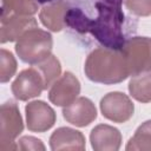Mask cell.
Masks as SVG:
<instances>
[{
	"instance_id": "6da1fadb",
	"label": "cell",
	"mask_w": 151,
	"mask_h": 151,
	"mask_svg": "<svg viewBox=\"0 0 151 151\" xmlns=\"http://www.w3.org/2000/svg\"><path fill=\"white\" fill-rule=\"evenodd\" d=\"M123 0H97L94 6L98 15L91 20L88 33L104 47L122 50L125 37L123 32Z\"/></svg>"
},
{
	"instance_id": "7a4b0ae2",
	"label": "cell",
	"mask_w": 151,
	"mask_h": 151,
	"mask_svg": "<svg viewBox=\"0 0 151 151\" xmlns=\"http://www.w3.org/2000/svg\"><path fill=\"white\" fill-rule=\"evenodd\" d=\"M84 71L91 81L105 85L122 83L130 76L122 50L104 46L93 50L87 55Z\"/></svg>"
},
{
	"instance_id": "3957f363",
	"label": "cell",
	"mask_w": 151,
	"mask_h": 151,
	"mask_svg": "<svg viewBox=\"0 0 151 151\" xmlns=\"http://www.w3.org/2000/svg\"><path fill=\"white\" fill-rule=\"evenodd\" d=\"M53 46L52 35L39 27L25 32L15 44V52L20 60L34 65L51 55Z\"/></svg>"
},
{
	"instance_id": "277c9868",
	"label": "cell",
	"mask_w": 151,
	"mask_h": 151,
	"mask_svg": "<svg viewBox=\"0 0 151 151\" xmlns=\"http://www.w3.org/2000/svg\"><path fill=\"white\" fill-rule=\"evenodd\" d=\"M122 52L130 76L133 77L151 71V38L132 37L125 40Z\"/></svg>"
},
{
	"instance_id": "5b68a950",
	"label": "cell",
	"mask_w": 151,
	"mask_h": 151,
	"mask_svg": "<svg viewBox=\"0 0 151 151\" xmlns=\"http://www.w3.org/2000/svg\"><path fill=\"white\" fill-rule=\"evenodd\" d=\"M24 130L18 105L9 100L0 109V151L17 150V138Z\"/></svg>"
},
{
	"instance_id": "8992f818",
	"label": "cell",
	"mask_w": 151,
	"mask_h": 151,
	"mask_svg": "<svg viewBox=\"0 0 151 151\" xmlns=\"http://www.w3.org/2000/svg\"><path fill=\"white\" fill-rule=\"evenodd\" d=\"M13 96L21 101L39 97L44 90H46L45 80L39 70L32 65V67L22 70L11 86Z\"/></svg>"
},
{
	"instance_id": "52a82bcc",
	"label": "cell",
	"mask_w": 151,
	"mask_h": 151,
	"mask_svg": "<svg viewBox=\"0 0 151 151\" xmlns=\"http://www.w3.org/2000/svg\"><path fill=\"white\" fill-rule=\"evenodd\" d=\"M100 111L104 118L123 124L130 120L134 112V105L132 100L123 92H110L100 100Z\"/></svg>"
},
{
	"instance_id": "ba28073f",
	"label": "cell",
	"mask_w": 151,
	"mask_h": 151,
	"mask_svg": "<svg viewBox=\"0 0 151 151\" xmlns=\"http://www.w3.org/2000/svg\"><path fill=\"white\" fill-rule=\"evenodd\" d=\"M0 26V42H11L18 40L25 32L38 27L35 18L32 15H20L1 11Z\"/></svg>"
},
{
	"instance_id": "9c48e42d",
	"label": "cell",
	"mask_w": 151,
	"mask_h": 151,
	"mask_svg": "<svg viewBox=\"0 0 151 151\" xmlns=\"http://www.w3.org/2000/svg\"><path fill=\"white\" fill-rule=\"evenodd\" d=\"M80 93V83L71 72L66 71L60 76L48 90V99L57 106H67L72 104Z\"/></svg>"
},
{
	"instance_id": "30bf717a",
	"label": "cell",
	"mask_w": 151,
	"mask_h": 151,
	"mask_svg": "<svg viewBox=\"0 0 151 151\" xmlns=\"http://www.w3.org/2000/svg\"><path fill=\"white\" fill-rule=\"evenodd\" d=\"M26 125L32 132H45L50 130L57 119L54 110L42 100H34L26 105Z\"/></svg>"
},
{
	"instance_id": "8fae6325",
	"label": "cell",
	"mask_w": 151,
	"mask_h": 151,
	"mask_svg": "<svg viewBox=\"0 0 151 151\" xmlns=\"http://www.w3.org/2000/svg\"><path fill=\"white\" fill-rule=\"evenodd\" d=\"M63 116L67 123L78 127H85L97 118V109L88 98L78 97L72 104L63 109Z\"/></svg>"
},
{
	"instance_id": "7c38bea8",
	"label": "cell",
	"mask_w": 151,
	"mask_h": 151,
	"mask_svg": "<svg viewBox=\"0 0 151 151\" xmlns=\"http://www.w3.org/2000/svg\"><path fill=\"white\" fill-rule=\"evenodd\" d=\"M90 142L96 151H117L122 145V133L117 127L99 124L92 129Z\"/></svg>"
},
{
	"instance_id": "4fadbf2b",
	"label": "cell",
	"mask_w": 151,
	"mask_h": 151,
	"mask_svg": "<svg viewBox=\"0 0 151 151\" xmlns=\"http://www.w3.org/2000/svg\"><path fill=\"white\" fill-rule=\"evenodd\" d=\"M50 147L53 151L58 150H85L84 134L71 127H59L50 137Z\"/></svg>"
},
{
	"instance_id": "5bb4252c",
	"label": "cell",
	"mask_w": 151,
	"mask_h": 151,
	"mask_svg": "<svg viewBox=\"0 0 151 151\" xmlns=\"http://www.w3.org/2000/svg\"><path fill=\"white\" fill-rule=\"evenodd\" d=\"M68 8L70 7L64 0L51 2L50 5L41 8L39 13V19L46 28L53 32H59L66 26L65 18Z\"/></svg>"
},
{
	"instance_id": "9a60e30c",
	"label": "cell",
	"mask_w": 151,
	"mask_h": 151,
	"mask_svg": "<svg viewBox=\"0 0 151 151\" xmlns=\"http://www.w3.org/2000/svg\"><path fill=\"white\" fill-rule=\"evenodd\" d=\"M130 96L140 103L151 101V71L133 76L129 83Z\"/></svg>"
},
{
	"instance_id": "2e32d148",
	"label": "cell",
	"mask_w": 151,
	"mask_h": 151,
	"mask_svg": "<svg viewBox=\"0 0 151 151\" xmlns=\"http://www.w3.org/2000/svg\"><path fill=\"white\" fill-rule=\"evenodd\" d=\"M125 149L127 151H151V120H146L138 126Z\"/></svg>"
},
{
	"instance_id": "e0dca14e",
	"label": "cell",
	"mask_w": 151,
	"mask_h": 151,
	"mask_svg": "<svg viewBox=\"0 0 151 151\" xmlns=\"http://www.w3.org/2000/svg\"><path fill=\"white\" fill-rule=\"evenodd\" d=\"M33 66H35L39 70V72L41 73L42 78L45 80V84H46V88L51 87V85L60 77V73H61L60 61L53 54H51L46 59L41 60L40 63L34 64Z\"/></svg>"
},
{
	"instance_id": "ac0fdd59",
	"label": "cell",
	"mask_w": 151,
	"mask_h": 151,
	"mask_svg": "<svg viewBox=\"0 0 151 151\" xmlns=\"http://www.w3.org/2000/svg\"><path fill=\"white\" fill-rule=\"evenodd\" d=\"M91 20L80 8H68L65 18L66 26L78 33H88Z\"/></svg>"
},
{
	"instance_id": "d6986e66",
	"label": "cell",
	"mask_w": 151,
	"mask_h": 151,
	"mask_svg": "<svg viewBox=\"0 0 151 151\" xmlns=\"http://www.w3.org/2000/svg\"><path fill=\"white\" fill-rule=\"evenodd\" d=\"M1 11L20 15H33L38 12L35 0H2Z\"/></svg>"
},
{
	"instance_id": "ffe728a7",
	"label": "cell",
	"mask_w": 151,
	"mask_h": 151,
	"mask_svg": "<svg viewBox=\"0 0 151 151\" xmlns=\"http://www.w3.org/2000/svg\"><path fill=\"white\" fill-rule=\"evenodd\" d=\"M17 71V60L12 52L1 48L0 50V81L7 83Z\"/></svg>"
},
{
	"instance_id": "44dd1931",
	"label": "cell",
	"mask_w": 151,
	"mask_h": 151,
	"mask_svg": "<svg viewBox=\"0 0 151 151\" xmlns=\"http://www.w3.org/2000/svg\"><path fill=\"white\" fill-rule=\"evenodd\" d=\"M125 7L137 17L151 15V0H123Z\"/></svg>"
},
{
	"instance_id": "7402d4cb",
	"label": "cell",
	"mask_w": 151,
	"mask_h": 151,
	"mask_svg": "<svg viewBox=\"0 0 151 151\" xmlns=\"http://www.w3.org/2000/svg\"><path fill=\"white\" fill-rule=\"evenodd\" d=\"M46 147L42 142L33 136H24L19 140H17V150H35V151H44Z\"/></svg>"
},
{
	"instance_id": "603a6c76",
	"label": "cell",
	"mask_w": 151,
	"mask_h": 151,
	"mask_svg": "<svg viewBox=\"0 0 151 151\" xmlns=\"http://www.w3.org/2000/svg\"><path fill=\"white\" fill-rule=\"evenodd\" d=\"M38 4H46V2H51L52 0H35Z\"/></svg>"
}]
</instances>
